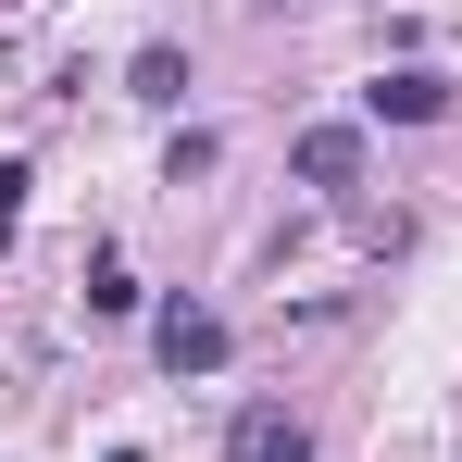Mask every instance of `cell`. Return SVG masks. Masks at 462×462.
<instances>
[{"instance_id":"6da1fadb","label":"cell","mask_w":462,"mask_h":462,"mask_svg":"<svg viewBox=\"0 0 462 462\" xmlns=\"http://www.w3.org/2000/svg\"><path fill=\"white\" fill-rule=\"evenodd\" d=\"M151 363L175 387L188 375H226V312H200V300H162V325H151Z\"/></svg>"},{"instance_id":"7a4b0ae2","label":"cell","mask_w":462,"mask_h":462,"mask_svg":"<svg viewBox=\"0 0 462 462\" xmlns=\"http://www.w3.org/2000/svg\"><path fill=\"white\" fill-rule=\"evenodd\" d=\"M363 113H375V125H438V113H450V76L400 63V76H375V88H363Z\"/></svg>"},{"instance_id":"3957f363","label":"cell","mask_w":462,"mask_h":462,"mask_svg":"<svg viewBox=\"0 0 462 462\" xmlns=\"http://www.w3.org/2000/svg\"><path fill=\"white\" fill-rule=\"evenodd\" d=\"M288 175H300V188H350V175H363V125H300Z\"/></svg>"},{"instance_id":"277c9868","label":"cell","mask_w":462,"mask_h":462,"mask_svg":"<svg viewBox=\"0 0 462 462\" xmlns=\"http://www.w3.org/2000/svg\"><path fill=\"white\" fill-rule=\"evenodd\" d=\"M125 100H151V113H175V100H188V51H175V38H151V51L125 63Z\"/></svg>"},{"instance_id":"5b68a950","label":"cell","mask_w":462,"mask_h":462,"mask_svg":"<svg viewBox=\"0 0 462 462\" xmlns=\"http://www.w3.org/2000/svg\"><path fill=\"white\" fill-rule=\"evenodd\" d=\"M237 462H312V438L275 412V400H263V412H237Z\"/></svg>"},{"instance_id":"8992f818","label":"cell","mask_w":462,"mask_h":462,"mask_svg":"<svg viewBox=\"0 0 462 462\" xmlns=\"http://www.w3.org/2000/svg\"><path fill=\"white\" fill-rule=\"evenodd\" d=\"M88 312H100V325H113V312H138V275H125V263H113V250H100V263H88Z\"/></svg>"},{"instance_id":"52a82bcc","label":"cell","mask_w":462,"mask_h":462,"mask_svg":"<svg viewBox=\"0 0 462 462\" xmlns=\"http://www.w3.org/2000/svg\"><path fill=\"white\" fill-rule=\"evenodd\" d=\"M25 188H38V175H25V162H0V250L25 237Z\"/></svg>"}]
</instances>
